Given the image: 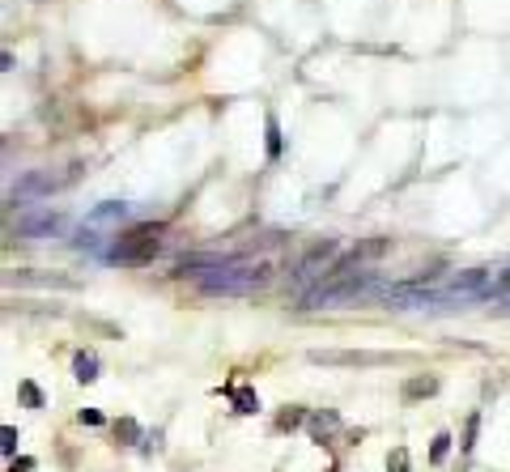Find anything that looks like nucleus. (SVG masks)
<instances>
[{
	"label": "nucleus",
	"mask_w": 510,
	"mask_h": 472,
	"mask_svg": "<svg viewBox=\"0 0 510 472\" xmlns=\"http://www.w3.org/2000/svg\"><path fill=\"white\" fill-rule=\"evenodd\" d=\"M477 434H481V413H472V417H468V430H464V443H460V447H464V451H472V447H477Z\"/></svg>",
	"instance_id": "9"
},
{
	"label": "nucleus",
	"mask_w": 510,
	"mask_h": 472,
	"mask_svg": "<svg viewBox=\"0 0 510 472\" xmlns=\"http://www.w3.org/2000/svg\"><path fill=\"white\" fill-rule=\"evenodd\" d=\"M311 362H323V366H383L392 358L387 353H311Z\"/></svg>",
	"instance_id": "3"
},
{
	"label": "nucleus",
	"mask_w": 510,
	"mask_h": 472,
	"mask_svg": "<svg viewBox=\"0 0 510 472\" xmlns=\"http://www.w3.org/2000/svg\"><path fill=\"white\" fill-rule=\"evenodd\" d=\"M306 426H311V439H315V443H328V434L340 430V417H336V413H315V417H306Z\"/></svg>",
	"instance_id": "4"
},
{
	"label": "nucleus",
	"mask_w": 510,
	"mask_h": 472,
	"mask_svg": "<svg viewBox=\"0 0 510 472\" xmlns=\"http://www.w3.org/2000/svg\"><path fill=\"white\" fill-rule=\"evenodd\" d=\"M34 468V460H13V464H9V472H30Z\"/></svg>",
	"instance_id": "16"
},
{
	"label": "nucleus",
	"mask_w": 510,
	"mask_h": 472,
	"mask_svg": "<svg viewBox=\"0 0 510 472\" xmlns=\"http://www.w3.org/2000/svg\"><path fill=\"white\" fill-rule=\"evenodd\" d=\"M13 447H17V430H13V426H4V430H0V451H4V456H13Z\"/></svg>",
	"instance_id": "14"
},
{
	"label": "nucleus",
	"mask_w": 510,
	"mask_h": 472,
	"mask_svg": "<svg viewBox=\"0 0 510 472\" xmlns=\"http://www.w3.org/2000/svg\"><path fill=\"white\" fill-rule=\"evenodd\" d=\"M157 226H136V230H128L119 243H115V251H111V260L115 264H145V260H153L157 256Z\"/></svg>",
	"instance_id": "1"
},
{
	"label": "nucleus",
	"mask_w": 510,
	"mask_h": 472,
	"mask_svg": "<svg viewBox=\"0 0 510 472\" xmlns=\"http://www.w3.org/2000/svg\"><path fill=\"white\" fill-rule=\"evenodd\" d=\"M506 285H510V273H506Z\"/></svg>",
	"instance_id": "17"
},
{
	"label": "nucleus",
	"mask_w": 510,
	"mask_h": 472,
	"mask_svg": "<svg viewBox=\"0 0 510 472\" xmlns=\"http://www.w3.org/2000/svg\"><path fill=\"white\" fill-rule=\"evenodd\" d=\"M447 451H451V434H438V439H434V447H430V464H443V460H447Z\"/></svg>",
	"instance_id": "10"
},
{
	"label": "nucleus",
	"mask_w": 510,
	"mask_h": 472,
	"mask_svg": "<svg viewBox=\"0 0 510 472\" xmlns=\"http://www.w3.org/2000/svg\"><path fill=\"white\" fill-rule=\"evenodd\" d=\"M81 426H102V413H94V409H81Z\"/></svg>",
	"instance_id": "15"
},
{
	"label": "nucleus",
	"mask_w": 510,
	"mask_h": 472,
	"mask_svg": "<svg viewBox=\"0 0 510 472\" xmlns=\"http://www.w3.org/2000/svg\"><path fill=\"white\" fill-rule=\"evenodd\" d=\"M226 396L234 400V413H255L260 409V396L251 388H226Z\"/></svg>",
	"instance_id": "5"
},
{
	"label": "nucleus",
	"mask_w": 510,
	"mask_h": 472,
	"mask_svg": "<svg viewBox=\"0 0 510 472\" xmlns=\"http://www.w3.org/2000/svg\"><path fill=\"white\" fill-rule=\"evenodd\" d=\"M72 375H77L81 383H94V379H98V358H94V353H77V358H72Z\"/></svg>",
	"instance_id": "6"
},
{
	"label": "nucleus",
	"mask_w": 510,
	"mask_h": 472,
	"mask_svg": "<svg viewBox=\"0 0 510 472\" xmlns=\"http://www.w3.org/2000/svg\"><path fill=\"white\" fill-rule=\"evenodd\" d=\"M115 434H119V439H123V443H136V439H140V426H136V422H128V417H123V422H115Z\"/></svg>",
	"instance_id": "11"
},
{
	"label": "nucleus",
	"mask_w": 510,
	"mask_h": 472,
	"mask_svg": "<svg viewBox=\"0 0 510 472\" xmlns=\"http://www.w3.org/2000/svg\"><path fill=\"white\" fill-rule=\"evenodd\" d=\"M438 392V379H409L404 383V400H421V396H434Z\"/></svg>",
	"instance_id": "7"
},
{
	"label": "nucleus",
	"mask_w": 510,
	"mask_h": 472,
	"mask_svg": "<svg viewBox=\"0 0 510 472\" xmlns=\"http://www.w3.org/2000/svg\"><path fill=\"white\" fill-rule=\"evenodd\" d=\"M264 281H268V273H243V277H238V273H221V268H217V277H204L200 290H204V294H251V290H260Z\"/></svg>",
	"instance_id": "2"
},
{
	"label": "nucleus",
	"mask_w": 510,
	"mask_h": 472,
	"mask_svg": "<svg viewBox=\"0 0 510 472\" xmlns=\"http://www.w3.org/2000/svg\"><path fill=\"white\" fill-rule=\"evenodd\" d=\"M21 400H26L30 409H43V396H38V388H34V383H21Z\"/></svg>",
	"instance_id": "13"
},
{
	"label": "nucleus",
	"mask_w": 510,
	"mask_h": 472,
	"mask_svg": "<svg viewBox=\"0 0 510 472\" xmlns=\"http://www.w3.org/2000/svg\"><path fill=\"white\" fill-rule=\"evenodd\" d=\"M387 468H392V472H409V451H404V447H396V451H392V460H387Z\"/></svg>",
	"instance_id": "12"
},
{
	"label": "nucleus",
	"mask_w": 510,
	"mask_h": 472,
	"mask_svg": "<svg viewBox=\"0 0 510 472\" xmlns=\"http://www.w3.org/2000/svg\"><path fill=\"white\" fill-rule=\"evenodd\" d=\"M302 422H306L302 409H285V413L277 417V430H294V426H302Z\"/></svg>",
	"instance_id": "8"
}]
</instances>
